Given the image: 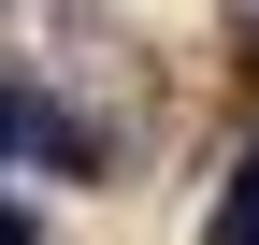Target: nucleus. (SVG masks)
Returning a JSON list of instances; mask_svg holds the SVG:
<instances>
[{
    "label": "nucleus",
    "mask_w": 259,
    "mask_h": 245,
    "mask_svg": "<svg viewBox=\"0 0 259 245\" xmlns=\"http://www.w3.org/2000/svg\"><path fill=\"white\" fill-rule=\"evenodd\" d=\"M231 202H259V144H245V173H231Z\"/></svg>",
    "instance_id": "nucleus-1"
}]
</instances>
